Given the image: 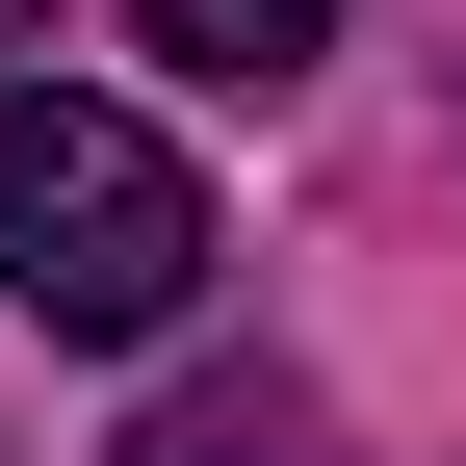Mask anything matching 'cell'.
Returning a JSON list of instances; mask_svg holds the SVG:
<instances>
[{"label": "cell", "mask_w": 466, "mask_h": 466, "mask_svg": "<svg viewBox=\"0 0 466 466\" xmlns=\"http://www.w3.org/2000/svg\"><path fill=\"white\" fill-rule=\"evenodd\" d=\"M0 285H26L52 337H182V285H208V182L130 130V104L0 78Z\"/></svg>", "instance_id": "obj_1"}, {"label": "cell", "mask_w": 466, "mask_h": 466, "mask_svg": "<svg viewBox=\"0 0 466 466\" xmlns=\"http://www.w3.org/2000/svg\"><path fill=\"white\" fill-rule=\"evenodd\" d=\"M130 466H337V415H311L285 363H208V389H156V441H130Z\"/></svg>", "instance_id": "obj_2"}, {"label": "cell", "mask_w": 466, "mask_h": 466, "mask_svg": "<svg viewBox=\"0 0 466 466\" xmlns=\"http://www.w3.org/2000/svg\"><path fill=\"white\" fill-rule=\"evenodd\" d=\"M156 52H182V78H311L337 0H156Z\"/></svg>", "instance_id": "obj_3"}, {"label": "cell", "mask_w": 466, "mask_h": 466, "mask_svg": "<svg viewBox=\"0 0 466 466\" xmlns=\"http://www.w3.org/2000/svg\"><path fill=\"white\" fill-rule=\"evenodd\" d=\"M0 26H52V0H0Z\"/></svg>", "instance_id": "obj_4"}]
</instances>
